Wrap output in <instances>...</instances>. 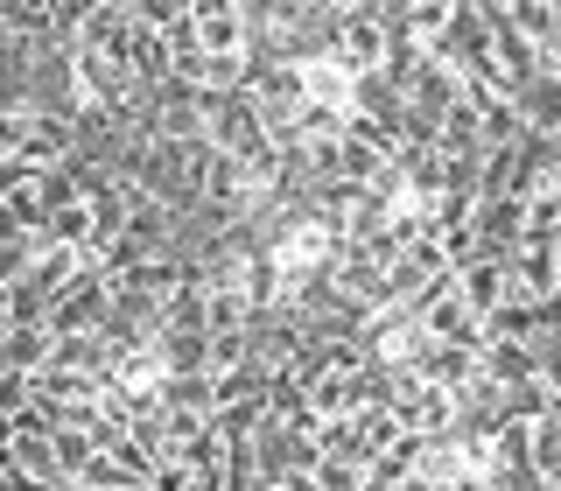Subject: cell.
Segmentation results:
<instances>
[{"instance_id":"obj_1","label":"cell","mask_w":561,"mask_h":491,"mask_svg":"<svg viewBox=\"0 0 561 491\" xmlns=\"http://www.w3.org/2000/svg\"><path fill=\"white\" fill-rule=\"evenodd\" d=\"M393 57V28H386V0H344V28H337V64L351 78L386 70Z\"/></svg>"},{"instance_id":"obj_2","label":"cell","mask_w":561,"mask_h":491,"mask_svg":"<svg viewBox=\"0 0 561 491\" xmlns=\"http://www.w3.org/2000/svg\"><path fill=\"white\" fill-rule=\"evenodd\" d=\"M0 225L8 232H43L49 225V169L0 162Z\"/></svg>"},{"instance_id":"obj_3","label":"cell","mask_w":561,"mask_h":491,"mask_svg":"<svg viewBox=\"0 0 561 491\" xmlns=\"http://www.w3.org/2000/svg\"><path fill=\"white\" fill-rule=\"evenodd\" d=\"M470 239H478V260H513L519 239H526V204L519 197H484Z\"/></svg>"},{"instance_id":"obj_4","label":"cell","mask_w":561,"mask_h":491,"mask_svg":"<svg viewBox=\"0 0 561 491\" xmlns=\"http://www.w3.org/2000/svg\"><path fill=\"white\" fill-rule=\"evenodd\" d=\"M408 365H414V373L428 379V386H443V393H463V386L484 373V358H478L470 344H435L428 330H421V351H414Z\"/></svg>"},{"instance_id":"obj_5","label":"cell","mask_w":561,"mask_h":491,"mask_svg":"<svg viewBox=\"0 0 561 491\" xmlns=\"http://www.w3.org/2000/svg\"><path fill=\"white\" fill-rule=\"evenodd\" d=\"M393 414H400V429H408V435H449L456 429V393L414 379V386H400V393H393Z\"/></svg>"},{"instance_id":"obj_6","label":"cell","mask_w":561,"mask_h":491,"mask_svg":"<svg viewBox=\"0 0 561 491\" xmlns=\"http://www.w3.org/2000/svg\"><path fill=\"white\" fill-rule=\"evenodd\" d=\"M456 295H463V309L484 323L491 309H505L519 295L513 288V260H470V267H456Z\"/></svg>"},{"instance_id":"obj_7","label":"cell","mask_w":561,"mask_h":491,"mask_svg":"<svg viewBox=\"0 0 561 491\" xmlns=\"http://www.w3.org/2000/svg\"><path fill=\"white\" fill-rule=\"evenodd\" d=\"M204 57H245V0H197Z\"/></svg>"},{"instance_id":"obj_8","label":"cell","mask_w":561,"mask_h":491,"mask_svg":"<svg viewBox=\"0 0 561 491\" xmlns=\"http://www.w3.org/2000/svg\"><path fill=\"white\" fill-rule=\"evenodd\" d=\"M57 365V330L35 323V330H0V373H28L43 379Z\"/></svg>"},{"instance_id":"obj_9","label":"cell","mask_w":561,"mask_h":491,"mask_svg":"<svg viewBox=\"0 0 561 491\" xmlns=\"http://www.w3.org/2000/svg\"><path fill=\"white\" fill-rule=\"evenodd\" d=\"M463 99V78H456L449 64H421L414 78H408V113H428V119H449V105Z\"/></svg>"},{"instance_id":"obj_10","label":"cell","mask_w":561,"mask_h":491,"mask_svg":"<svg viewBox=\"0 0 561 491\" xmlns=\"http://www.w3.org/2000/svg\"><path fill=\"white\" fill-rule=\"evenodd\" d=\"M513 105H519L526 140H554V134H561V78H554V70H540V78L526 84Z\"/></svg>"},{"instance_id":"obj_11","label":"cell","mask_w":561,"mask_h":491,"mask_svg":"<svg viewBox=\"0 0 561 491\" xmlns=\"http://www.w3.org/2000/svg\"><path fill=\"white\" fill-rule=\"evenodd\" d=\"M421 330H428L435 344H470V351H484V323L463 309V295H456V288H449L435 309H421Z\"/></svg>"},{"instance_id":"obj_12","label":"cell","mask_w":561,"mask_h":491,"mask_svg":"<svg viewBox=\"0 0 561 491\" xmlns=\"http://www.w3.org/2000/svg\"><path fill=\"white\" fill-rule=\"evenodd\" d=\"M513 28L540 49V64H561V0H513Z\"/></svg>"},{"instance_id":"obj_13","label":"cell","mask_w":561,"mask_h":491,"mask_svg":"<svg viewBox=\"0 0 561 491\" xmlns=\"http://www.w3.org/2000/svg\"><path fill=\"white\" fill-rule=\"evenodd\" d=\"M351 113L358 119H408V92L386 70H365V78H351Z\"/></svg>"},{"instance_id":"obj_14","label":"cell","mask_w":561,"mask_h":491,"mask_svg":"<svg viewBox=\"0 0 561 491\" xmlns=\"http://www.w3.org/2000/svg\"><path fill=\"white\" fill-rule=\"evenodd\" d=\"M478 358H484V379L505 386V393H513V386H526V379H540V351H534V344H484Z\"/></svg>"},{"instance_id":"obj_15","label":"cell","mask_w":561,"mask_h":491,"mask_svg":"<svg viewBox=\"0 0 561 491\" xmlns=\"http://www.w3.org/2000/svg\"><path fill=\"white\" fill-rule=\"evenodd\" d=\"M484 344H540V309L513 295L505 309H491V316H484Z\"/></svg>"},{"instance_id":"obj_16","label":"cell","mask_w":561,"mask_h":491,"mask_svg":"<svg viewBox=\"0 0 561 491\" xmlns=\"http://www.w3.org/2000/svg\"><path fill=\"white\" fill-rule=\"evenodd\" d=\"M154 351H162V365L175 379H183V373H210V330H169V338H154Z\"/></svg>"},{"instance_id":"obj_17","label":"cell","mask_w":561,"mask_h":491,"mask_svg":"<svg viewBox=\"0 0 561 491\" xmlns=\"http://www.w3.org/2000/svg\"><path fill=\"white\" fill-rule=\"evenodd\" d=\"M302 84H309V99L316 105H337V113H351V70L330 57V64H309L302 70Z\"/></svg>"},{"instance_id":"obj_18","label":"cell","mask_w":561,"mask_h":491,"mask_svg":"<svg viewBox=\"0 0 561 491\" xmlns=\"http://www.w3.org/2000/svg\"><path fill=\"white\" fill-rule=\"evenodd\" d=\"M169 330H210V295L204 288H175L162 302V338Z\"/></svg>"},{"instance_id":"obj_19","label":"cell","mask_w":561,"mask_h":491,"mask_svg":"<svg viewBox=\"0 0 561 491\" xmlns=\"http://www.w3.org/2000/svg\"><path fill=\"white\" fill-rule=\"evenodd\" d=\"M49 449H57L64 478H84V470L99 464V435L92 429H57V435H49Z\"/></svg>"},{"instance_id":"obj_20","label":"cell","mask_w":561,"mask_h":491,"mask_svg":"<svg viewBox=\"0 0 561 491\" xmlns=\"http://www.w3.org/2000/svg\"><path fill=\"white\" fill-rule=\"evenodd\" d=\"M232 330H253V302L245 288H210V338H232Z\"/></svg>"},{"instance_id":"obj_21","label":"cell","mask_w":561,"mask_h":491,"mask_svg":"<svg viewBox=\"0 0 561 491\" xmlns=\"http://www.w3.org/2000/svg\"><path fill=\"white\" fill-rule=\"evenodd\" d=\"M534 478L548 484V491H561V421L554 414L534 421Z\"/></svg>"},{"instance_id":"obj_22","label":"cell","mask_w":561,"mask_h":491,"mask_svg":"<svg viewBox=\"0 0 561 491\" xmlns=\"http://www.w3.org/2000/svg\"><path fill=\"white\" fill-rule=\"evenodd\" d=\"M548 414H554V393L540 379H526V386L505 393V421H548Z\"/></svg>"},{"instance_id":"obj_23","label":"cell","mask_w":561,"mask_h":491,"mask_svg":"<svg viewBox=\"0 0 561 491\" xmlns=\"http://www.w3.org/2000/svg\"><path fill=\"white\" fill-rule=\"evenodd\" d=\"M316 478H323V491H365V464H351V456H323Z\"/></svg>"},{"instance_id":"obj_24","label":"cell","mask_w":561,"mask_h":491,"mask_svg":"<svg viewBox=\"0 0 561 491\" xmlns=\"http://www.w3.org/2000/svg\"><path fill=\"white\" fill-rule=\"evenodd\" d=\"M28 400H35V379H28V373H0V421L22 414Z\"/></svg>"},{"instance_id":"obj_25","label":"cell","mask_w":561,"mask_h":491,"mask_svg":"<svg viewBox=\"0 0 561 491\" xmlns=\"http://www.w3.org/2000/svg\"><path fill=\"white\" fill-rule=\"evenodd\" d=\"M154 491H197V470H190L183 456H169V464L154 470Z\"/></svg>"},{"instance_id":"obj_26","label":"cell","mask_w":561,"mask_h":491,"mask_svg":"<svg viewBox=\"0 0 561 491\" xmlns=\"http://www.w3.org/2000/svg\"><path fill=\"white\" fill-rule=\"evenodd\" d=\"M534 351H540V386H548V393H561V338H540Z\"/></svg>"},{"instance_id":"obj_27","label":"cell","mask_w":561,"mask_h":491,"mask_svg":"<svg viewBox=\"0 0 561 491\" xmlns=\"http://www.w3.org/2000/svg\"><path fill=\"white\" fill-rule=\"evenodd\" d=\"M280 491H323V478H316V470H288V478H280Z\"/></svg>"},{"instance_id":"obj_28","label":"cell","mask_w":561,"mask_h":491,"mask_svg":"<svg viewBox=\"0 0 561 491\" xmlns=\"http://www.w3.org/2000/svg\"><path fill=\"white\" fill-rule=\"evenodd\" d=\"M393 491H435V484H428V478H400Z\"/></svg>"},{"instance_id":"obj_29","label":"cell","mask_w":561,"mask_h":491,"mask_svg":"<svg viewBox=\"0 0 561 491\" xmlns=\"http://www.w3.org/2000/svg\"><path fill=\"white\" fill-rule=\"evenodd\" d=\"M554 421H561V393H554Z\"/></svg>"}]
</instances>
